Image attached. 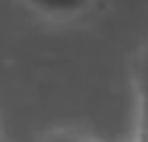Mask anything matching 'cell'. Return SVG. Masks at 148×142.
Segmentation results:
<instances>
[{
  "mask_svg": "<svg viewBox=\"0 0 148 142\" xmlns=\"http://www.w3.org/2000/svg\"><path fill=\"white\" fill-rule=\"evenodd\" d=\"M40 142H83V139L74 134H66V131H54V134H46Z\"/></svg>",
  "mask_w": 148,
  "mask_h": 142,
  "instance_id": "4",
  "label": "cell"
},
{
  "mask_svg": "<svg viewBox=\"0 0 148 142\" xmlns=\"http://www.w3.org/2000/svg\"><path fill=\"white\" fill-rule=\"evenodd\" d=\"M134 83L140 91V100H148V46L140 51L137 63H134Z\"/></svg>",
  "mask_w": 148,
  "mask_h": 142,
  "instance_id": "2",
  "label": "cell"
},
{
  "mask_svg": "<svg viewBox=\"0 0 148 142\" xmlns=\"http://www.w3.org/2000/svg\"><path fill=\"white\" fill-rule=\"evenodd\" d=\"M26 3L49 17H71V14L86 12L91 0H26Z\"/></svg>",
  "mask_w": 148,
  "mask_h": 142,
  "instance_id": "1",
  "label": "cell"
},
{
  "mask_svg": "<svg viewBox=\"0 0 148 142\" xmlns=\"http://www.w3.org/2000/svg\"><path fill=\"white\" fill-rule=\"evenodd\" d=\"M140 142H148V100L140 105Z\"/></svg>",
  "mask_w": 148,
  "mask_h": 142,
  "instance_id": "3",
  "label": "cell"
}]
</instances>
